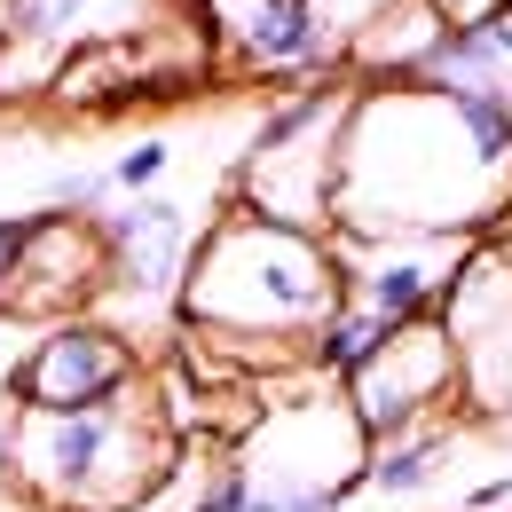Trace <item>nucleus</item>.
I'll use <instances>...</instances> for the list:
<instances>
[{
    "label": "nucleus",
    "instance_id": "obj_9",
    "mask_svg": "<svg viewBox=\"0 0 512 512\" xmlns=\"http://www.w3.org/2000/svg\"><path fill=\"white\" fill-rule=\"evenodd\" d=\"M331 253L355 308H371L379 323H418L442 316L473 237H331Z\"/></svg>",
    "mask_w": 512,
    "mask_h": 512
},
{
    "label": "nucleus",
    "instance_id": "obj_2",
    "mask_svg": "<svg viewBox=\"0 0 512 512\" xmlns=\"http://www.w3.org/2000/svg\"><path fill=\"white\" fill-rule=\"evenodd\" d=\"M339 300H347V284H339L331 237L229 205L197 237L174 323H182L190 371L221 386L253 379V371H308V347L339 316Z\"/></svg>",
    "mask_w": 512,
    "mask_h": 512
},
{
    "label": "nucleus",
    "instance_id": "obj_7",
    "mask_svg": "<svg viewBox=\"0 0 512 512\" xmlns=\"http://www.w3.org/2000/svg\"><path fill=\"white\" fill-rule=\"evenodd\" d=\"M347 410H355V426L386 442V434H410V426H434L449 410H465V386H457V347H449L442 316H418V323H394L379 339V355L371 363H355L347 379Z\"/></svg>",
    "mask_w": 512,
    "mask_h": 512
},
{
    "label": "nucleus",
    "instance_id": "obj_6",
    "mask_svg": "<svg viewBox=\"0 0 512 512\" xmlns=\"http://www.w3.org/2000/svg\"><path fill=\"white\" fill-rule=\"evenodd\" d=\"M442 331L457 347V386L473 418H512V221L473 237L442 300Z\"/></svg>",
    "mask_w": 512,
    "mask_h": 512
},
{
    "label": "nucleus",
    "instance_id": "obj_17",
    "mask_svg": "<svg viewBox=\"0 0 512 512\" xmlns=\"http://www.w3.org/2000/svg\"><path fill=\"white\" fill-rule=\"evenodd\" d=\"M40 87H48V79H40V71H32V56L16 48V32L0 24V103H16V95H40Z\"/></svg>",
    "mask_w": 512,
    "mask_h": 512
},
{
    "label": "nucleus",
    "instance_id": "obj_12",
    "mask_svg": "<svg viewBox=\"0 0 512 512\" xmlns=\"http://www.w3.org/2000/svg\"><path fill=\"white\" fill-rule=\"evenodd\" d=\"M449 40V16L434 0H394L379 8L355 40H347V79H418V71L434 64V48Z\"/></svg>",
    "mask_w": 512,
    "mask_h": 512
},
{
    "label": "nucleus",
    "instance_id": "obj_4",
    "mask_svg": "<svg viewBox=\"0 0 512 512\" xmlns=\"http://www.w3.org/2000/svg\"><path fill=\"white\" fill-rule=\"evenodd\" d=\"M229 457L245 465V481L260 497H276L292 512H339L355 497V481H363L371 434L355 426L339 379L308 371L284 402H260V418L229 442Z\"/></svg>",
    "mask_w": 512,
    "mask_h": 512
},
{
    "label": "nucleus",
    "instance_id": "obj_14",
    "mask_svg": "<svg viewBox=\"0 0 512 512\" xmlns=\"http://www.w3.org/2000/svg\"><path fill=\"white\" fill-rule=\"evenodd\" d=\"M174 158H182L174 134H142V142H127V150L103 158V166H111V190H119V197H150V190H166Z\"/></svg>",
    "mask_w": 512,
    "mask_h": 512
},
{
    "label": "nucleus",
    "instance_id": "obj_18",
    "mask_svg": "<svg viewBox=\"0 0 512 512\" xmlns=\"http://www.w3.org/2000/svg\"><path fill=\"white\" fill-rule=\"evenodd\" d=\"M434 8H442L449 24H481V16H497L505 0H434Z\"/></svg>",
    "mask_w": 512,
    "mask_h": 512
},
{
    "label": "nucleus",
    "instance_id": "obj_11",
    "mask_svg": "<svg viewBox=\"0 0 512 512\" xmlns=\"http://www.w3.org/2000/svg\"><path fill=\"white\" fill-rule=\"evenodd\" d=\"M166 16H182V8H174V0H0V24L16 32V48L32 56L40 79H56V64L79 56V48L134 40V32L166 24ZM40 95H48V87H40Z\"/></svg>",
    "mask_w": 512,
    "mask_h": 512
},
{
    "label": "nucleus",
    "instance_id": "obj_16",
    "mask_svg": "<svg viewBox=\"0 0 512 512\" xmlns=\"http://www.w3.org/2000/svg\"><path fill=\"white\" fill-rule=\"evenodd\" d=\"M32 221H40V213H0V316H8L16 276H24V253H32Z\"/></svg>",
    "mask_w": 512,
    "mask_h": 512
},
{
    "label": "nucleus",
    "instance_id": "obj_10",
    "mask_svg": "<svg viewBox=\"0 0 512 512\" xmlns=\"http://www.w3.org/2000/svg\"><path fill=\"white\" fill-rule=\"evenodd\" d=\"M142 379V347H134L119 323L103 316H71L48 323L24 363H16V402L24 410H87V402H111Z\"/></svg>",
    "mask_w": 512,
    "mask_h": 512
},
{
    "label": "nucleus",
    "instance_id": "obj_15",
    "mask_svg": "<svg viewBox=\"0 0 512 512\" xmlns=\"http://www.w3.org/2000/svg\"><path fill=\"white\" fill-rule=\"evenodd\" d=\"M308 8H316V24H323V40H331V56L347 64V40H355V32H363L379 8H394V0H308Z\"/></svg>",
    "mask_w": 512,
    "mask_h": 512
},
{
    "label": "nucleus",
    "instance_id": "obj_1",
    "mask_svg": "<svg viewBox=\"0 0 512 512\" xmlns=\"http://www.w3.org/2000/svg\"><path fill=\"white\" fill-rule=\"evenodd\" d=\"M512 213V103L355 79L331 237H489Z\"/></svg>",
    "mask_w": 512,
    "mask_h": 512
},
{
    "label": "nucleus",
    "instance_id": "obj_8",
    "mask_svg": "<svg viewBox=\"0 0 512 512\" xmlns=\"http://www.w3.org/2000/svg\"><path fill=\"white\" fill-rule=\"evenodd\" d=\"M95 237H103V260H111V284H103L111 308H142V316L182 308V276H190L197 237H205L190 197H166V190L119 197L111 213H95Z\"/></svg>",
    "mask_w": 512,
    "mask_h": 512
},
{
    "label": "nucleus",
    "instance_id": "obj_3",
    "mask_svg": "<svg viewBox=\"0 0 512 512\" xmlns=\"http://www.w3.org/2000/svg\"><path fill=\"white\" fill-rule=\"evenodd\" d=\"M8 481L32 512H134L182 457V434L166 418V386L142 379L87 410H24L8 418Z\"/></svg>",
    "mask_w": 512,
    "mask_h": 512
},
{
    "label": "nucleus",
    "instance_id": "obj_5",
    "mask_svg": "<svg viewBox=\"0 0 512 512\" xmlns=\"http://www.w3.org/2000/svg\"><path fill=\"white\" fill-rule=\"evenodd\" d=\"M347 103H355V79H347V71L308 79L300 95H284V103L260 119V134L245 142V166H237V182H229V205H245L260 221H284V229H308V237H331Z\"/></svg>",
    "mask_w": 512,
    "mask_h": 512
},
{
    "label": "nucleus",
    "instance_id": "obj_13",
    "mask_svg": "<svg viewBox=\"0 0 512 512\" xmlns=\"http://www.w3.org/2000/svg\"><path fill=\"white\" fill-rule=\"evenodd\" d=\"M449 457H457V418L410 426V434H386V442H371V457H363L355 497H379V505H418V497L442 481ZM355 497H347V505H355Z\"/></svg>",
    "mask_w": 512,
    "mask_h": 512
}]
</instances>
